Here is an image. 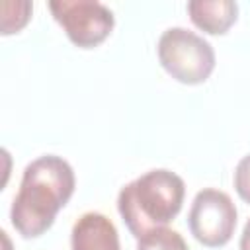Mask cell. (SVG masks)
Masks as SVG:
<instances>
[{"label":"cell","mask_w":250,"mask_h":250,"mask_svg":"<svg viewBox=\"0 0 250 250\" xmlns=\"http://www.w3.org/2000/svg\"><path fill=\"white\" fill-rule=\"evenodd\" d=\"M184 195V180L172 170L156 168L121 188L117 211L129 232L141 238L152 229L166 227L180 213Z\"/></svg>","instance_id":"2"},{"label":"cell","mask_w":250,"mask_h":250,"mask_svg":"<svg viewBox=\"0 0 250 250\" xmlns=\"http://www.w3.org/2000/svg\"><path fill=\"white\" fill-rule=\"evenodd\" d=\"M74 186V170L62 156L45 154L31 160L10 209L14 229L23 238H37L47 232L57 213L72 197Z\"/></svg>","instance_id":"1"},{"label":"cell","mask_w":250,"mask_h":250,"mask_svg":"<svg viewBox=\"0 0 250 250\" xmlns=\"http://www.w3.org/2000/svg\"><path fill=\"white\" fill-rule=\"evenodd\" d=\"M232 184L234 189L238 193V197L246 203H250V154L242 156L234 168V176H232Z\"/></svg>","instance_id":"10"},{"label":"cell","mask_w":250,"mask_h":250,"mask_svg":"<svg viewBox=\"0 0 250 250\" xmlns=\"http://www.w3.org/2000/svg\"><path fill=\"white\" fill-rule=\"evenodd\" d=\"M49 10L66 37L80 49L98 47L115 25L113 12L98 0H53Z\"/></svg>","instance_id":"4"},{"label":"cell","mask_w":250,"mask_h":250,"mask_svg":"<svg viewBox=\"0 0 250 250\" xmlns=\"http://www.w3.org/2000/svg\"><path fill=\"white\" fill-rule=\"evenodd\" d=\"M72 250H121L115 225L102 213H84L70 232Z\"/></svg>","instance_id":"6"},{"label":"cell","mask_w":250,"mask_h":250,"mask_svg":"<svg viewBox=\"0 0 250 250\" xmlns=\"http://www.w3.org/2000/svg\"><path fill=\"white\" fill-rule=\"evenodd\" d=\"M236 215V207L229 193L215 188H205L197 191L191 201L188 227L197 242L207 248H219L232 238Z\"/></svg>","instance_id":"5"},{"label":"cell","mask_w":250,"mask_h":250,"mask_svg":"<svg viewBox=\"0 0 250 250\" xmlns=\"http://www.w3.org/2000/svg\"><path fill=\"white\" fill-rule=\"evenodd\" d=\"M137 250H189L184 236L168 227H158L137 238Z\"/></svg>","instance_id":"8"},{"label":"cell","mask_w":250,"mask_h":250,"mask_svg":"<svg viewBox=\"0 0 250 250\" xmlns=\"http://www.w3.org/2000/svg\"><path fill=\"white\" fill-rule=\"evenodd\" d=\"M162 68L182 84H201L215 70V51L209 41L186 27H168L156 45Z\"/></svg>","instance_id":"3"},{"label":"cell","mask_w":250,"mask_h":250,"mask_svg":"<svg viewBox=\"0 0 250 250\" xmlns=\"http://www.w3.org/2000/svg\"><path fill=\"white\" fill-rule=\"evenodd\" d=\"M31 10L33 4L29 0H6L2 2V21H0V31L2 35H10V33H18L21 27H25V23L31 18Z\"/></svg>","instance_id":"9"},{"label":"cell","mask_w":250,"mask_h":250,"mask_svg":"<svg viewBox=\"0 0 250 250\" xmlns=\"http://www.w3.org/2000/svg\"><path fill=\"white\" fill-rule=\"evenodd\" d=\"M238 248H240V250H250V219L246 221V225H244V229H242Z\"/></svg>","instance_id":"11"},{"label":"cell","mask_w":250,"mask_h":250,"mask_svg":"<svg viewBox=\"0 0 250 250\" xmlns=\"http://www.w3.org/2000/svg\"><path fill=\"white\" fill-rule=\"evenodd\" d=\"M188 14L195 27L209 35L227 33L236 18L238 4L232 0H191L188 2Z\"/></svg>","instance_id":"7"}]
</instances>
